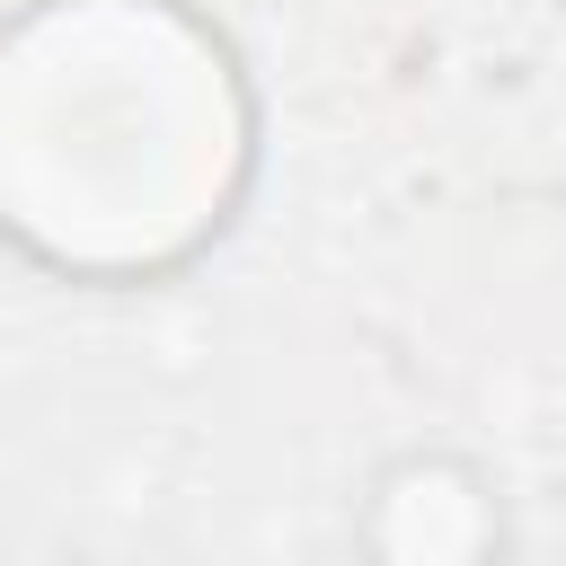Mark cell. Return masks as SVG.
<instances>
[{
	"mask_svg": "<svg viewBox=\"0 0 566 566\" xmlns=\"http://www.w3.org/2000/svg\"><path fill=\"white\" fill-rule=\"evenodd\" d=\"M371 548L389 566H478L486 557V495L451 460H407L389 469L371 504Z\"/></svg>",
	"mask_w": 566,
	"mask_h": 566,
	"instance_id": "obj_2",
	"label": "cell"
},
{
	"mask_svg": "<svg viewBox=\"0 0 566 566\" xmlns=\"http://www.w3.org/2000/svg\"><path fill=\"white\" fill-rule=\"evenodd\" d=\"M239 177L248 88L177 0H35L0 35V230L44 265H177Z\"/></svg>",
	"mask_w": 566,
	"mask_h": 566,
	"instance_id": "obj_1",
	"label": "cell"
}]
</instances>
